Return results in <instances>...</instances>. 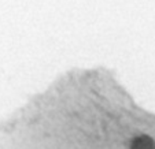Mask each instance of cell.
Wrapping results in <instances>:
<instances>
[{"label": "cell", "mask_w": 155, "mask_h": 149, "mask_svg": "<svg viewBox=\"0 0 155 149\" xmlns=\"http://www.w3.org/2000/svg\"><path fill=\"white\" fill-rule=\"evenodd\" d=\"M130 149H155V141L148 135H140L132 141Z\"/></svg>", "instance_id": "1"}]
</instances>
